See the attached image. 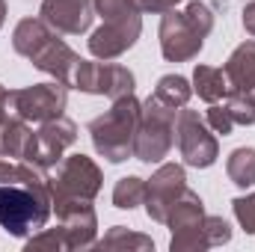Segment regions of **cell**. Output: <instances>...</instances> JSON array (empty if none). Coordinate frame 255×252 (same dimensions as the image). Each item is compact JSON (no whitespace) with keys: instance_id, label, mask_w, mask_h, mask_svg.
I'll return each instance as SVG.
<instances>
[{"instance_id":"1","label":"cell","mask_w":255,"mask_h":252,"mask_svg":"<svg viewBox=\"0 0 255 252\" xmlns=\"http://www.w3.org/2000/svg\"><path fill=\"white\" fill-rule=\"evenodd\" d=\"M54 214L51 175L30 184H0V229L12 238H30Z\"/></svg>"},{"instance_id":"2","label":"cell","mask_w":255,"mask_h":252,"mask_svg":"<svg viewBox=\"0 0 255 252\" xmlns=\"http://www.w3.org/2000/svg\"><path fill=\"white\" fill-rule=\"evenodd\" d=\"M211 30H214V12L202 0H190L184 9H166L160 15V30H157L163 60L187 63L199 57Z\"/></svg>"},{"instance_id":"3","label":"cell","mask_w":255,"mask_h":252,"mask_svg":"<svg viewBox=\"0 0 255 252\" xmlns=\"http://www.w3.org/2000/svg\"><path fill=\"white\" fill-rule=\"evenodd\" d=\"M139 107H142V101H136V95H125V98H116L107 113H101L89 122L92 145L104 160L122 163L128 157H133V136H136V125H139Z\"/></svg>"},{"instance_id":"4","label":"cell","mask_w":255,"mask_h":252,"mask_svg":"<svg viewBox=\"0 0 255 252\" xmlns=\"http://www.w3.org/2000/svg\"><path fill=\"white\" fill-rule=\"evenodd\" d=\"M175 116L178 110L163 104L157 95H148L139 107V125L133 136V157L142 163H163L175 142Z\"/></svg>"},{"instance_id":"5","label":"cell","mask_w":255,"mask_h":252,"mask_svg":"<svg viewBox=\"0 0 255 252\" xmlns=\"http://www.w3.org/2000/svg\"><path fill=\"white\" fill-rule=\"evenodd\" d=\"M104 175L98 169V163L86 154H68L57 163V172L51 175V202L54 208L74 202V199H95L101 193Z\"/></svg>"},{"instance_id":"6","label":"cell","mask_w":255,"mask_h":252,"mask_svg":"<svg viewBox=\"0 0 255 252\" xmlns=\"http://www.w3.org/2000/svg\"><path fill=\"white\" fill-rule=\"evenodd\" d=\"M65 104H68V86H63L60 80L33 83L24 89H9V98H6L9 113L30 122V125H42L48 119L63 116Z\"/></svg>"},{"instance_id":"7","label":"cell","mask_w":255,"mask_h":252,"mask_svg":"<svg viewBox=\"0 0 255 252\" xmlns=\"http://www.w3.org/2000/svg\"><path fill=\"white\" fill-rule=\"evenodd\" d=\"M175 142H178L181 160L193 169H208L220 157V142L214 130L196 110H187V107H181L175 116Z\"/></svg>"},{"instance_id":"8","label":"cell","mask_w":255,"mask_h":252,"mask_svg":"<svg viewBox=\"0 0 255 252\" xmlns=\"http://www.w3.org/2000/svg\"><path fill=\"white\" fill-rule=\"evenodd\" d=\"M71 89H80L86 95H107L110 101H116V98L133 95L136 77L125 65L104 63V60L101 63L80 60L77 71H74V80H71Z\"/></svg>"},{"instance_id":"9","label":"cell","mask_w":255,"mask_h":252,"mask_svg":"<svg viewBox=\"0 0 255 252\" xmlns=\"http://www.w3.org/2000/svg\"><path fill=\"white\" fill-rule=\"evenodd\" d=\"M74 142H77V125L65 113L57 116V119H48L33 133V145H30L27 163L39 166V169H54L65 157V148L74 145Z\"/></svg>"},{"instance_id":"10","label":"cell","mask_w":255,"mask_h":252,"mask_svg":"<svg viewBox=\"0 0 255 252\" xmlns=\"http://www.w3.org/2000/svg\"><path fill=\"white\" fill-rule=\"evenodd\" d=\"M139 33H142V15L139 12H130V15H122V18H110L89 36V54L95 60L110 63V60L122 57L125 51H130L136 45Z\"/></svg>"},{"instance_id":"11","label":"cell","mask_w":255,"mask_h":252,"mask_svg":"<svg viewBox=\"0 0 255 252\" xmlns=\"http://www.w3.org/2000/svg\"><path fill=\"white\" fill-rule=\"evenodd\" d=\"M187 187V175L181 163H160L151 178L145 181V214L148 220L166 226V214L172 208V202L181 196V190Z\"/></svg>"},{"instance_id":"12","label":"cell","mask_w":255,"mask_h":252,"mask_svg":"<svg viewBox=\"0 0 255 252\" xmlns=\"http://www.w3.org/2000/svg\"><path fill=\"white\" fill-rule=\"evenodd\" d=\"M57 220H60V232H63L65 250H89L98 241V217L89 199H74L57 205Z\"/></svg>"},{"instance_id":"13","label":"cell","mask_w":255,"mask_h":252,"mask_svg":"<svg viewBox=\"0 0 255 252\" xmlns=\"http://www.w3.org/2000/svg\"><path fill=\"white\" fill-rule=\"evenodd\" d=\"M39 18L63 36H80L92 27L95 6L92 0H42Z\"/></svg>"},{"instance_id":"14","label":"cell","mask_w":255,"mask_h":252,"mask_svg":"<svg viewBox=\"0 0 255 252\" xmlns=\"http://www.w3.org/2000/svg\"><path fill=\"white\" fill-rule=\"evenodd\" d=\"M229 241H232V226L223 217L205 214V220L199 226L172 232L169 250L172 252H205V250H211V247H223Z\"/></svg>"},{"instance_id":"15","label":"cell","mask_w":255,"mask_h":252,"mask_svg":"<svg viewBox=\"0 0 255 252\" xmlns=\"http://www.w3.org/2000/svg\"><path fill=\"white\" fill-rule=\"evenodd\" d=\"M80 60H83V57H77V54L65 45L63 39H60V33H54V36L30 57V63L36 65L39 71H45L48 77L60 80L68 89H71V80H74V71H77Z\"/></svg>"},{"instance_id":"16","label":"cell","mask_w":255,"mask_h":252,"mask_svg":"<svg viewBox=\"0 0 255 252\" xmlns=\"http://www.w3.org/2000/svg\"><path fill=\"white\" fill-rule=\"evenodd\" d=\"M223 74L229 80V92L250 95L255 89V42H244L232 51V57L223 65Z\"/></svg>"},{"instance_id":"17","label":"cell","mask_w":255,"mask_h":252,"mask_svg":"<svg viewBox=\"0 0 255 252\" xmlns=\"http://www.w3.org/2000/svg\"><path fill=\"white\" fill-rule=\"evenodd\" d=\"M54 33L57 30H51L42 18H21L15 24V30H12V48H15V54H21V57L30 60Z\"/></svg>"},{"instance_id":"18","label":"cell","mask_w":255,"mask_h":252,"mask_svg":"<svg viewBox=\"0 0 255 252\" xmlns=\"http://www.w3.org/2000/svg\"><path fill=\"white\" fill-rule=\"evenodd\" d=\"M202 220H205V202H202V196H199L196 190L184 187L181 190V196L172 202L169 214H166V226H169L172 232H178V229L199 226Z\"/></svg>"},{"instance_id":"19","label":"cell","mask_w":255,"mask_h":252,"mask_svg":"<svg viewBox=\"0 0 255 252\" xmlns=\"http://www.w3.org/2000/svg\"><path fill=\"white\" fill-rule=\"evenodd\" d=\"M193 92L208 101V104H217L229 95V80L223 74V68H214V65H196L193 68Z\"/></svg>"},{"instance_id":"20","label":"cell","mask_w":255,"mask_h":252,"mask_svg":"<svg viewBox=\"0 0 255 252\" xmlns=\"http://www.w3.org/2000/svg\"><path fill=\"white\" fill-rule=\"evenodd\" d=\"M226 175H229V181L235 187H241V190L253 187L255 184V148H250V145L235 148L229 154V160H226Z\"/></svg>"},{"instance_id":"21","label":"cell","mask_w":255,"mask_h":252,"mask_svg":"<svg viewBox=\"0 0 255 252\" xmlns=\"http://www.w3.org/2000/svg\"><path fill=\"white\" fill-rule=\"evenodd\" d=\"M98 250H136V252H154V241L148 235L130 232L125 226H113L101 241H95Z\"/></svg>"},{"instance_id":"22","label":"cell","mask_w":255,"mask_h":252,"mask_svg":"<svg viewBox=\"0 0 255 252\" xmlns=\"http://www.w3.org/2000/svg\"><path fill=\"white\" fill-rule=\"evenodd\" d=\"M154 95H157L163 104L181 110V107H187V101H190L193 86H190V80L181 77V74H163V77L157 80V86H154Z\"/></svg>"},{"instance_id":"23","label":"cell","mask_w":255,"mask_h":252,"mask_svg":"<svg viewBox=\"0 0 255 252\" xmlns=\"http://www.w3.org/2000/svg\"><path fill=\"white\" fill-rule=\"evenodd\" d=\"M142 202H145V181H142V178L125 175V178L116 181V187H113V205H116L119 211H133V208H139Z\"/></svg>"},{"instance_id":"24","label":"cell","mask_w":255,"mask_h":252,"mask_svg":"<svg viewBox=\"0 0 255 252\" xmlns=\"http://www.w3.org/2000/svg\"><path fill=\"white\" fill-rule=\"evenodd\" d=\"M220 104L226 107V113H229V119L235 122V127H238V125H253V122H255V107H253V101H250L247 95L229 92Z\"/></svg>"},{"instance_id":"25","label":"cell","mask_w":255,"mask_h":252,"mask_svg":"<svg viewBox=\"0 0 255 252\" xmlns=\"http://www.w3.org/2000/svg\"><path fill=\"white\" fill-rule=\"evenodd\" d=\"M24 250H27V252H33V250L60 252V250H65V241H63V232H60V226H57V229H39L36 235H30V238H27Z\"/></svg>"},{"instance_id":"26","label":"cell","mask_w":255,"mask_h":252,"mask_svg":"<svg viewBox=\"0 0 255 252\" xmlns=\"http://www.w3.org/2000/svg\"><path fill=\"white\" fill-rule=\"evenodd\" d=\"M232 211H235L238 226H241L247 235H255V193L238 196V199L232 202Z\"/></svg>"},{"instance_id":"27","label":"cell","mask_w":255,"mask_h":252,"mask_svg":"<svg viewBox=\"0 0 255 252\" xmlns=\"http://www.w3.org/2000/svg\"><path fill=\"white\" fill-rule=\"evenodd\" d=\"M205 122H208V127H211L214 133H220V136H229V133L235 130V122L229 119V113H226V107H223L220 101L208 107V116H205Z\"/></svg>"},{"instance_id":"28","label":"cell","mask_w":255,"mask_h":252,"mask_svg":"<svg viewBox=\"0 0 255 252\" xmlns=\"http://www.w3.org/2000/svg\"><path fill=\"white\" fill-rule=\"evenodd\" d=\"M92 6H95V15H101L104 21H110V18H122V15L136 12V9L130 6V0H92Z\"/></svg>"},{"instance_id":"29","label":"cell","mask_w":255,"mask_h":252,"mask_svg":"<svg viewBox=\"0 0 255 252\" xmlns=\"http://www.w3.org/2000/svg\"><path fill=\"white\" fill-rule=\"evenodd\" d=\"M178 3H184V0H130V6L142 15V12H157V15H163L166 9H175Z\"/></svg>"},{"instance_id":"30","label":"cell","mask_w":255,"mask_h":252,"mask_svg":"<svg viewBox=\"0 0 255 252\" xmlns=\"http://www.w3.org/2000/svg\"><path fill=\"white\" fill-rule=\"evenodd\" d=\"M244 30H247L250 36H255V0L244 6Z\"/></svg>"},{"instance_id":"31","label":"cell","mask_w":255,"mask_h":252,"mask_svg":"<svg viewBox=\"0 0 255 252\" xmlns=\"http://www.w3.org/2000/svg\"><path fill=\"white\" fill-rule=\"evenodd\" d=\"M6 98H9V89L0 83V127H3V122L9 119V107H6Z\"/></svg>"},{"instance_id":"32","label":"cell","mask_w":255,"mask_h":252,"mask_svg":"<svg viewBox=\"0 0 255 252\" xmlns=\"http://www.w3.org/2000/svg\"><path fill=\"white\" fill-rule=\"evenodd\" d=\"M3 21H6V0H0V27H3Z\"/></svg>"},{"instance_id":"33","label":"cell","mask_w":255,"mask_h":252,"mask_svg":"<svg viewBox=\"0 0 255 252\" xmlns=\"http://www.w3.org/2000/svg\"><path fill=\"white\" fill-rule=\"evenodd\" d=\"M247 98H250V101H253V107H255V89H253V92H250V95H247Z\"/></svg>"}]
</instances>
